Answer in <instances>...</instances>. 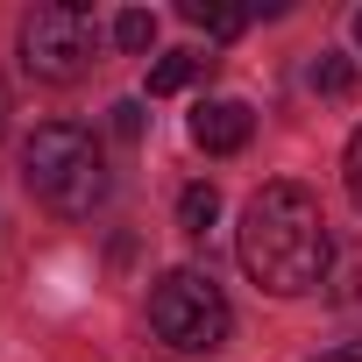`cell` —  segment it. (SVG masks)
Wrapping results in <instances>:
<instances>
[{"mask_svg":"<svg viewBox=\"0 0 362 362\" xmlns=\"http://www.w3.org/2000/svg\"><path fill=\"white\" fill-rule=\"evenodd\" d=\"M235 249H242V270L277 291V298H298L313 284H327V263H334V235H327V214L305 185L277 177L263 185L249 206H242V228H235Z\"/></svg>","mask_w":362,"mask_h":362,"instance_id":"1","label":"cell"},{"mask_svg":"<svg viewBox=\"0 0 362 362\" xmlns=\"http://www.w3.org/2000/svg\"><path fill=\"white\" fill-rule=\"evenodd\" d=\"M22 185H29V192H36L50 214L86 221L93 206H107L114 170H107L100 142H93L78 121H43V128L22 142Z\"/></svg>","mask_w":362,"mask_h":362,"instance_id":"2","label":"cell"},{"mask_svg":"<svg viewBox=\"0 0 362 362\" xmlns=\"http://www.w3.org/2000/svg\"><path fill=\"white\" fill-rule=\"evenodd\" d=\"M235 313H228V291L206 277V270H163L149 284V334L170 348V355H214L228 341Z\"/></svg>","mask_w":362,"mask_h":362,"instance_id":"3","label":"cell"},{"mask_svg":"<svg viewBox=\"0 0 362 362\" xmlns=\"http://www.w3.org/2000/svg\"><path fill=\"white\" fill-rule=\"evenodd\" d=\"M100 57V22L78 0H43L22 15V71L43 86H78Z\"/></svg>","mask_w":362,"mask_h":362,"instance_id":"4","label":"cell"},{"mask_svg":"<svg viewBox=\"0 0 362 362\" xmlns=\"http://www.w3.org/2000/svg\"><path fill=\"white\" fill-rule=\"evenodd\" d=\"M249 135H256V114L242 100H199L192 107V142L206 156H235V149H249Z\"/></svg>","mask_w":362,"mask_h":362,"instance_id":"5","label":"cell"},{"mask_svg":"<svg viewBox=\"0 0 362 362\" xmlns=\"http://www.w3.org/2000/svg\"><path fill=\"white\" fill-rule=\"evenodd\" d=\"M199 78H206V57H199V50H163V57L149 64V100L185 93V86H199Z\"/></svg>","mask_w":362,"mask_h":362,"instance_id":"6","label":"cell"},{"mask_svg":"<svg viewBox=\"0 0 362 362\" xmlns=\"http://www.w3.org/2000/svg\"><path fill=\"white\" fill-rule=\"evenodd\" d=\"M305 86H313L320 100H348V93H355V64H348L341 50H320L313 71H305Z\"/></svg>","mask_w":362,"mask_h":362,"instance_id":"7","label":"cell"},{"mask_svg":"<svg viewBox=\"0 0 362 362\" xmlns=\"http://www.w3.org/2000/svg\"><path fill=\"white\" fill-rule=\"evenodd\" d=\"M177 15H185L192 29H206V36H242L249 29V8H214V0H185Z\"/></svg>","mask_w":362,"mask_h":362,"instance_id":"8","label":"cell"},{"mask_svg":"<svg viewBox=\"0 0 362 362\" xmlns=\"http://www.w3.org/2000/svg\"><path fill=\"white\" fill-rule=\"evenodd\" d=\"M221 221V192L214 185H185V192H177V228H185V235H206Z\"/></svg>","mask_w":362,"mask_h":362,"instance_id":"9","label":"cell"},{"mask_svg":"<svg viewBox=\"0 0 362 362\" xmlns=\"http://www.w3.org/2000/svg\"><path fill=\"white\" fill-rule=\"evenodd\" d=\"M114 43H121V50H135V57H142V50H149V43H156V15H149V8H128V15H121V22H114Z\"/></svg>","mask_w":362,"mask_h":362,"instance_id":"10","label":"cell"},{"mask_svg":"<svg viewBox=\"0 0 362 362\" xmlns=\"http://www.w3.org/2000/svg\"><path fill=\"white\" fill-rule=\"evenodd\" d=\"M114 135L121 142H142V100H121L114 107Z\"/></svg>","mask_w":362,"mask_h":362,"instance_id":"11","label":"cell"},{"mask_svg":"<svg viewBox=\"0 0 362 362\" xmlns=\"http://www.w3.org/2000/svg\"><path fill=\"white\" fill-rule=\"evenodd\" d=\"M348 199L362 206V128H355V142H348Z\"/></svg>","mask_w":362,"mask_h":362,"instance_id":"12","label":"cell"},{"mask_svg":"<svg viewBox=\"0 0 362 362\" xmlns=\"http://www.w3.org/2000/svg\"><path fill=\"white\" fill-rule=\"evenodd\" d=\"M320 362H362V341H341L334 355H320Z\"/></svg>","mask_w":362,"mask_h":362,"instance_id":"13","label":"cell"},{"mask_svg":"<svg viewBox=\"0 0 362 362\" xmlns=\"http://www.w3.org/2000/svg\"><path fill=\"white\" fill-rule=\"evenodd\" d=\"M0 128H8V93H0Z\"/></svg>","mask_w":362,"mask_h":362,"instance_id":"14","label":"cell"},{"mask_svg":"<svg viewBox=\"0 0 362 362\" xmlns=\"http://www.w3.org/2000/svg\"><path fill=\"white\" fill-rule=\"evenodd\" d=\"M355 43H362V15H355Z\"/></svg>","mask_w":362,"mask_h":362,"instance_id":"15","label":"cell"}]
</instances>
